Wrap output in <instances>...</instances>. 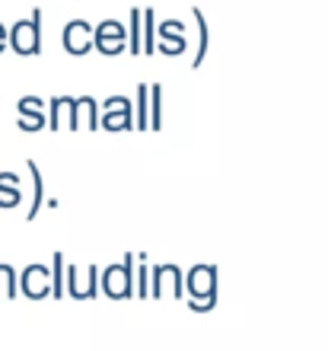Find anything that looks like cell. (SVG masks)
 <instances>
[{
  "instance_id": "1",
  "label": "cell",
  "mask_w": 328,
  "mask_h": 351,
  "mask_svg": "<svg viewBox=\"0 0 328 351\" xmlns=\"http://www.w3.org/2000/svg\"><path fill=\"white\" fill-rule=\"evenodd\" d=\"M102 106L92 96H55L48 102V128L51 131H99Z\"/></svg>"
},
{
  "instance_id": "2",
  "label": "cell",
  "mask_w": 328,
  "mask_h": 351,
  "mask_svg": "<svg viewBox=\"0 0 328 351\" xmlns=\"http://www.w3.org/2000/svg\"><path fill=\"white\" fill-rule=\"evenodd\" d=\"M220 281H217V265H192L185 271V297L194 313H207L217 306Z\"/></svg>"
},
{
  "instance_id": "3",
  "label": "cell",
  "mask_w": 328,
  "mask_h": 351,
  "mask_svg": "<svg viewBox=\"0 0 328 351\" xmlns=\"http://www.w3.org/2000/svg\"><path fill=\"white\" fill-rule=\"evenodd\" d=\"M99 281H102V294L112 297V300L137 297V259L131 256V252H125V259L121 262L102 268Z\"/></svg>"
},
{
  "instance_id": "4",
  "label": "cell",
  "mask_w": 328,
  "mask_h": 351,
  "mask_svg": "<svg viewBox=\"0 0 328 351\" xmlns=\"http://www.w3.org/2000/svg\"><path fill=\"white\" fill-rule=\"evenodd\" d=\"M10 51H16L19 58H36L42 55V10H32L29 19H19L10 29Z\"/></svg>"
},
{
  "instance_id": "5",
  "label": "cell",
  "mask_w": 328,
  "mask_h": 351,
  "mask_svg": "<svg viewBox=\"0 0 328 351\" xmlns=\"http://www.w3.org/2000/svg\"><path fill=\"white\" fill-rule=\"evenodd\" d=\"M175 297V300H182L185 294V275L182 268L173 265V262H160V265L150 268V297Z\"/></svg>"
},
{
  "instance_id": "6",
  "label": "cell",
  "mask_w": 328,
  "mask_h": 351,
  "mask_svg": "<svg viewBox=\"0 0 328 351\" xmlns=\"http://www.w3.org/2000/svg\"><path fill=\"white\" fill-rule=\"evenodd\" d=\"M92 48L102 58L125 55L128 51V29L121 26L118 19H102L99 26H96V36H92Z\"/></svg>"
},
{
  "instance_id": "7",
  "label": "cell",
  "mask_w": 328,
  "mask_h": 351,
  "mask_svg": "<svg viewBox=\"0 0 328 351\" xmlns=\"http://www.w3.org/2000/svg\"><path fill=\"white\" fill-rule=\"evenodd\" d=\"M19 294L29 297V300H45V297L55 294V281H51V268L36 262V265H26L19 271Z\"/></svg>"
},
{
  "instance_id": "8",
  "label": "cell",
  "mask_w": 328,
  "mask_h": 351,
  "mask_svg": "<svg viewBox=\"0 0 328 351\" xmlns=\"http://www.w3.org/2000/svg\"><path fill=\"white\" fill-rule=\"evenodd\" d=\"M99 128L112 131V134L134 128V109H131L128 96H112V99H105V106H102V112H99Z\"/></svg>"
},
{
  "instance_id": "9",
  "label": "cell",
  "mask_w": 328,
  "mask_h": 351,
  "mask_svg": "<svg viewBox=\"0 0 328 351\" xmlns=\"http://www.w3.org/2000/svg\"><path fill=\"white\" fill-rule=\"evenodd\" d=\"M92 36H96V29L86 19H71L64 26V32H61V45H64V51L71 58H83L90 51H96L92 48Z\"/></svg>"
},
{
  "instance_id": "10",
  "label": "cell",
  "mask_w": 328,
  "mask_h": 351,
  "mask_svg": "<svg viewBox=\"0 0 328 351\" xmlns=\"http://www.w3.org/2000/svg\"><path fill=\"white\" fill-rule=\"evenodd\" d=\"M156 51L166 58H179L188 51V38H185V23L179 19H166L163 26L156 29Z\"/></svg>"
},
{
  "instance_id": "11",
  "label": "cell",
  "mask_w": 328,
  "mask_h": 351,
  "mask_svg": "<svg viewBox=\"0 0 328 351\" xmlns=\"http://www.w3.org/2000/svg\"><path fill=\"white\" fill-rule=\"evenodd\" d=\"M16 109H19V119H16V128L19 131L36 134V131L48 128V115H42L45 102L38 99V96H23V99L16 102Z\"/></svg>"
},
{
  "instance_id": "12",
  "label": "cell",
  "mask_w": 328,
  "mask_h": 351,
  "mask_svg": "<svg viewBox=\"0 0 328 351\" xmlns=\"http://www.w3.org/2000/svg\"><path fill=\"white\" fill-rule=\"evenodd\" d=\"M26 167H29V179H32V204H29V214H26V221H36L38 211L45 208V179H42V169H38L36 160H26Z\"/></svg>"
},
{
  "instance_id": "13",
  "label": "cell",
  "mask_w": 328,
  "mask_h": 351,
  "mask_svg": "<svg viewBox=\"0 0 328 351\" xmlns=\"http://www.w3.org/2000/svg\"><path fill=\"white\" fill-rule=\"evenodd\" d=\"M192 16H194V23H198V48H194V55H192V67H201L204 58H207V48H210V29H207V16H204L201 7L192 10Z\"/></svg>"
},
{
  "instance_id": "14",
  "label": "cell",
  "mask_w": 328,
  "mask_h": 351,
  "mask_svg": "<svg viewBox=\"0 0 328 351\" xmlns=\"http://www.w3.org/2000/svg\"><path fill=\"white\" fill-rule=\"evenodd\" d=\"M23 202V192H19V176L16 173H0V208H16Z\"/></svg>"
},
{
  "instance_id": "15",
  "label": "cell",
  "mask_w": 328,
  "mask_h": 351,
  "mask_svg": "<svg viewBox=\"0 0 328 351\" xmlns=\"http://www.w3.org/2000/svg\"><path fill=\"white\" fill-rule=\"evenodd\" d=\"M128 51L131 55H144V7L131 10V29H128Z\"/></svg>"
},
{
  "instance_id": "16",
  "label": "cell",
  "mask_w": 328,
  "mask_h": 351,
  "mask_svg": "<svg viewBox=\"0 0 328 351\" xmlns=\"http://www.w3.org/2000/svg\"><path fill=\"white\" fill-rule=\"evenodd\" d=\"M134 128L150 131V86H137V106H134Z\"/></svg>"
},
{
  "instance_id": "17",
  "label": "cell",
  "mask_w": 328,
  "mask_h": 351,
  "mask_svg": "<svg viewBox=\"0 0 328 351\" xmlns=\"http://www.w3.org/2000/svg\"><path fill=\"white\" fill-rule=\"evenodd\" d=\"M150 131H163V84H150Z\"/></svg>"
},
{
  "instance_id": "18",
  "label": "cell",
  "mask_w": 328,
  "mask_h": 351,
  "mask_svg": "<svg viewBox=\"0 0 328 351\" xmlns=\"http://www.w3.org/2000/svg\"><path fill=\"white\" fill-rule=\"evenodd\" d=\"M0 291H3V297L7 300H16L19 297V271L13 265H0Z\"/></svg>"
},
{
  "instance_id": "19",
  "label": "cell",
  "mask_w": 328,
  "mask_h": 351,
  "mask_svg": "<svg viewBox=\"0 0 328 351\" xmlns=\"http://www.w3.org/2000/svg\"><path fill=\"white\" fill-rule=\"evenodd\" d=\"M51 281H55V300H61V297L67 294V265H64V256L61 252H55V265H51Z\"/></svg>"
},
{
  "instance_id": "20",
  "label": "cell",
  "mask_w": 328,
  "mask_h": 351,
  "mask_svg": "<svg viewBox=\"0 0 328 351\" xmlns=\"http://www.w3.org/2000/svg\"><path fill=\"white\" fill-rule=\"evenodd\" d=\"M144 55H156V10L144 7Z\"/></svg>"
},
{
  "instance_id": "21",
  "label": "cell",
  "mask_w": 328,
  "mask_h": 351,
  "mask_svg": "<svg viewBox=\"0 0 328 351\" xmlns=\"http://www.w3.org/2000/svg\"><path fill=\"white\" fill-rule=\"evenodd\" d=\"M137 297H140V300L150 297V265H147V252H137Z\"/></svg>"
},
{
  "instance_id": "22",
  "label": "cell",
  "mask_w": 328,
  "mask_h": 351,
  "mask_svg": "<svg viewBox=\"0 0 328 351\" xmlns=\"http://www.w3.org/2000/svg\"><path fill=\"white\" fill-rule=\"evenodd\" d=\"M7 48H10V29L3 26V23H0V55H3Z\"/></svg>"
}]
</instances>
